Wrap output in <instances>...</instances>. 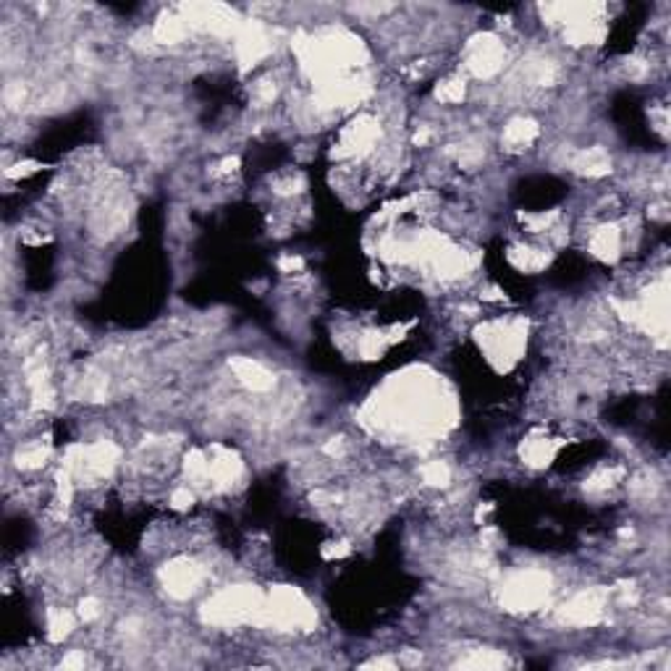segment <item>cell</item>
<instances>
[{
  "label": "cell",
  "mask_w": 671,
  "mask_h": 671,
  "mask_svg": "<svg viewBox=\"0 0 671 671\" xmlns=\"http://www.w3.org/2000/svg\"><path fill=\"white\" fill-rule=\"evenodd\" d=\"M556 457V443L548 439H530L522 446V459L530 467H546Z\"/></svg>",
  "instance_id": "13"
},
{
  "label": "cell",
  "mask_w": 671,
  "mask_h": 671,
  "mask_svg": "<svg viewBox=\"0 0 671 671\" xmlns=\"http://www.w3.org/2000/svg\"><path fill=\"white\" fill-rule=\"evenodd\" d=\"M507 257H509V262L519 271V273H540V271H546L548 262H551V252H548L546 247L525 244V242H519V244L509 247V255Z\"/></svg>",
  "instance_id": "10"
},
{
  "label": "cell",
  "mask_w": 671,
  "mask_h": 671,
  "mask_svg": "<svg viewBox=\"0 0 671 671\" xmlns=\"http://www.w3.org/2000/svg\"><path fill=\"white\" fill-rule=\"evenodd\" d=\"M61 666H64V669H79V666H84V656H82V653H71V656H66V658L61 661Z\"/></svg>",
  "instance_id": "19"
},
{
  "label": "cell",
  "mask_w": 671,
  "mask_h": 671,
  "mask_svg": "<svg viewBox=\"0 0 671 671\" xmlns=\"http://www.w3.org/2000/svg\"><path fill=\"white\" fill-rule=\"evenodd\" d=\"M189 32H192V26L179 11V14H168V16L158 19L155 29H153V40L161 45H179L189 37Z\"/></svg>",
  "instance_id": "12"
},
{
  "label": "cell",
  "mask_w": 671,
  "mask_h": 671,
  "mask_svg": "<svg viewBox=\"0 0 671 671\" xmlns=\"http://www.w3.org/2000/svg\"><path fill=\"white\" fill-rule=\"evenodd\" d=\"M464 94H467V82L464 76H449L443 79L439 87H436V100L443 105H457L462 103Z\"/></svg>",
  "instance_id": "16"
},
{
  "label": "cell",
  "mask_w": 671,
  "mask_h": 671,
  "mask_svg": "<svg viewBox=\"0 0 671 671\" xmlns=\"http://www.w3.org/2000/svg\"><path fill=\"white\" fill-rule=\"evenodd\" d=\"M590 255L601 262H614L622 252V229L617 223H603L596 232H590Z\"/></svg>",
  "instance_id": "8"
},
{
  "label": "cell",
  "mask_w": 671,
  "mask_h": 671,
  "mask_svg": "<svg viewBox=\"0 0 671 671\" xmlns=\"http://www.w3.org/2000/svg\"><path fill=\"white\" fill-rule=\"evenodd\" d=\"M538 132L540 129H538V123H535L533 118L517 116L507 123L501 142H504L507 150H525V147H530L535 139H538Z\"/></svg>",
  "instance_id": "11"
},
{
  "label": "cell",
  "mask_w": 671,
  "mask_h": 671,
  "mask_svg": "<svg viewBox=\"0 0 671 671\" xmlns=\"http://www.w3.org/2000/svg\"><path fill=\"white\" fill-rule=\"evenodd\" d=\"M74 629V617L66 608H50L47 611V637L50 643H64Z\"/></svg>",
  "instance_id": "14"
},
{
  "label": "cell",
  "mask_w": 671,
  "mask_h": 671,
  "mask_svg": "<svg viewBox=\"0 0 671 671\" xmlns=\"http://www.w3.org/2000/svg\"><path fill=\"white\" fill-rule=\"evenodd\" d=\"M504 61H507V47L496 35H478L475 40H469L464 53V66L478 79L496 76L504 69Z\"/></svg>",
  "instance_id": "3"
},
{
  "label": "cell",
  "mask_w": 671,
  "mask_h": 671,
  "mask_svg": "<svg viewBox=\"0 0 671 671\" xmlns=\"http://www.w3.org/2000/svg\"><path fill=\"white\" fill-rule=\"evenodd\" d=\"M276 625L278 629H312L315 627V608L304 601L300 590L294 587H278L271 601H265L262 625Z\"/></svg>",
  "instance_id": "1"
},
{
  "label": "cell",
  "mask_w": 671,
  "mask_h": 671,
  "mask_svg": "<svg viewBox=\"0 0 671 671\" xmlns=\"http://www.w3.org/2000/svg\"><path fill=\"white\" fill-rule=\"evenodd\" d=\"M244 467L242 459L233 454L232 449L223 446H212V457H210V486L215 488H232L239 478H242Z\"/></svg>",
  "instance_id": "7"
},
{
  "label": "cell",
  "mask_w": 671,
  "mask_h": 671,
  "mask_svg": "<svg viewBox=\"0 0 671 671\" xmlns=\"http://www.w3.org/2000/svg\"><path fill=\"white\" fill-rule=\"evenodd\" d=\"M569 168L585 179H603L606 173H611V158L603 147H585L572 155Z\"/></svg>",
  "instance_id": "9"
},
{
  "label": "cell",
  "mask_w": 671,
  "mask_h": 671,
  "mask_svg": "<svg viewBox=\"0 0 671 671\" xmlns=\"http://www.w3.org/2000/svg\"><path fill=\"white\" fill-rule=\"evenodd\" d=\"M232 370L233 375H236V380H239L247 391H252V394H268V391H273V386H276L273 372L268 370L265 365H260V362L252 360V357H233Z\"/></svg>",
  "instance_id": "6"
},
{
  "label": "cell",
  "mask_w": 671,
  "mask_h": 671,
  "mask_svg": "<svg viewBox=\"0 0 671 671\" xmlns=\"http://www.w3.org/2000/svg\"><path fill=\"white\" fill-rule=\"evenodd\" d=\"M79 619L84 622V625H90V622H94L97 617H100V601L97 598H93V596H87V598H82L79 601Z\"/></svg>",
  "instance_id": "18"
},
{
  "label": "cell",
  "mask_w": 671,
  "mask_h": 671,
  "mask_svg": "<svg viewBox=\"0 0 671 671\" xmlns=\"http://www.w3.org/2000/svg\"><path fill=\"white\" fill-rule=\"evenodd\" d=\"M161 582L163 587L168 590V596L184 601V598L194 596L202 587V582H205V567H200L192 558H176V561H171V564L163 567Z\"/></svg>",
  "instance_id": "4"
},
{
  "label": "cell",
  "mask_w": 671,
  "mask_h": 671,
  "mask_svg": "<svg viewBox=\"0 0 671 671\" xmlns=\"http://www.w3.org/2000/svg\"><path fill=\"white\" fill-rule=\"evenodd\" d=\"M551 582L543 572H519L514 577L507 579L504 590H501V603L511 608V611H533L540 603L548 598Z\"/></svg>",
  "instance_id": "2"
},
{
  "label": "cell",
  "mask_w": 671,
  "mask_h": 671,
  "mask_svg": "<svg viewBox=\"0 0 671 671\" xmlns=\"http://www.w3.org/2000/svg\"><path fill=\"white\" fill-rule=\"evenodd\" d=\"M419 478H422L425 486L449 488L451 486L454 472H451V467L443 462V459H430V462H425L419 467Z\"/></svg>",
  "instance_id": "15"
},
{
  "label": "cell",
  "mask_w": 671,
  "mask_h": 671,
  "mask_svg": "<svg viewBox=\"0 0 671 671\" xmlns=\"http://www.w3.org/2000/svg\"><path fill=\"white\" fill-rule=\"evenodd\" d=\"M276 94H278V87H276V79H273V76H262V79H257L255 84H252V100H255L257 108L273 105Z\"/></svg>",
  "instance_id": "17"
},
{
  "label": "cell",
  "mask_w": 671,
  "mask_h": 671,
  "mask_svg": "<svg viewBox=\"0 0 671 671\" xmlns=\"http://www.w3.org/2000/svg\"><path fill=\"white\" fill-rule=\"evenodd\" d=\"M603 606H606V603H603L601 593H598V590H587V593L575 596L569 603H564L561 611H558V617H561V622H567V625L590 627L596 625V622H601Z\"/></svg>",
  "instance_id": "5"
}]
</instances>
